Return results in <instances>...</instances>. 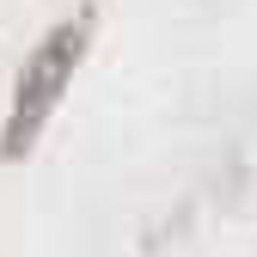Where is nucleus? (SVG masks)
Listing matches in <instances>:
<instances>
[{"instance_id":"nucleus-1","label":"nucleus","mask_w":257,"mask_h":257,"mask_svg":"<svg viewBox=\"0 0 257 257\" xmlns=\"http://www.w3.org/2000/svg\"><path fill=\"white\" fill-rule=\"evenodd\" d=\"M86 37H92V19H68L55 25L49 37L31 49V61L19 68V86H13V110H7V135H0V153L19 159L31 141L43 135L49 110L61 104V92H68L80 55H86Z\"/></svg>"}]
</instances>
